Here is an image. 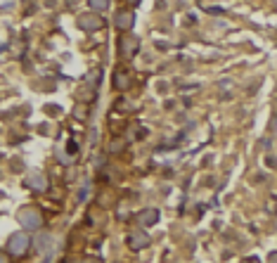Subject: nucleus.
<instances>
[{
  "label": "nucleus",
  "instance_id": "ddd939ff",
  "mask_svg": "<svg viewBox=\"0 0 277 263\" xmlns=\"http://www.w3.org/2000/svg\"><path fill=\"white\" fill-rule=\"evenodd\" d=\"M81 263H102V259H97V256H88V259H83Z\"/></svg>",
  "mask_w": 277,
  "mask_h": 263
},
{
  "label": "nucleus",
  "instance_id": "f03ea898",
  "mask_svg": "<svg viewBox=\"0 0 277 263\" xmlns=\"http://www.w3.org/2000/svg\"><path fill=\"white\" fill-rule=\"evenodd\" d=\"M19 223L22 228H28V230H38L43 218H40V211L33 209V206H27V209L19 211Z\"/></svg>",
  "mask_w": 277,
  "mask_h": 263
},
{
  "label": "nucleus",
  "instance_id": "6e6552de",
  "mask_svg": "<svg viewBox=\"0 0 277 263\" xmlns=\"http://www.w3.org/2000/svg\"><path fill=\"white\" fill-rule=\"evenodd\" d=\"M135 221H138V225H140V228L154 225L159 221V211L157 209H147V211H142V213H138V216H135Z\"/></svg>",
  "mask_w": 277,
  "mask_h": 263
},
{
  "label": "nucleus",
  "instance_id": "f8f14e48",
  "mask_svg": "<svg viewBox=\"0 0 277 263\" xmlns=\"http://www.w3.org/2000/svg\"><path fill=\"white\" fill-rule=\"evenodd\" d=\"M123 145H126L123 140H114V143H111V147H109V152H119V149H123Z\"/></svg>",
  "mask_w": 277,
  "mask_h": 263
},
{
  "label": "nucleus",
  "instance_id": "f3484780",
  "mask_svg": "<svg viewBox=\"0 0 277 263\" xmlns=\"http://www.w3.org/2000/svg\"><path fill=\"white\" fill-rule=\"evenodd\" d=\"M242 263H258V261H256V259H244Z\"/></svg>",
  "mask_w": 277,
  "mask_h": 263
},
{
  "label": "nucleus",
  "instance_id": "4468645a",
  "mask_svg": "<svg viewBox=\"0 0 277 263\" xmlns=\"http://www.w3.org/2000/svg\"><path fill=\"white\" fill-rule=\"evenodd\" d=\"M268 263H277V251H270V254H268Z\"/></svg>",
  "mask_w": 277,
  "mask_h": 263
},
{
  "label": "nucleus",
  "instance_id": "1a4fd4ad",
  "mask_svg": "<svg viewBox=\"0 0 277 263\" xmlns=\"http://www.w3.org/2000/svg\"><path fill=\"white\" fill-rule=\"evenodd\" d=\"M53 235H50V233H40L38 235V239H36V244H38V247H36V249L40 251V254H48V251H53Z\"/></svg>",
  "mask_w": 277,
  "mask_h": 263
},
{
  "label": "nucleus",
  "instance_id": "a211bd4d",
  "mask_svg": "<svg viewBox=\"0 0 277 263\" xmlns=\"http://www.w3.org/2000/svg\"><path fill=\"white\" fill-rule=\"evenodd\" d=\"M128 2H131V5H138V2H140V0H128Z\"/></svg>",
  "mask_w": 277,
  "mask_h": 263
},
{
  "label": "nucleus",
  "instance_id": "7ed1b4c3",
  "mask_svg": "<svg viewBox=\"0 0 277 263\" xmlns=\"http://www.w3.org/2000/svg\"><path fill=\"white\" fill-rule=\"evenodd\" d=\"M24 185H27L28 190H36V192H45L48 187H50V180H48V175L43 171H31L24 178Z\"/></svg>",
  "mask_w": 277,
  "mask_h": 263
},
{
  "label": "nucleus",
  "instance_id": "39448f33",
  "mask_svg": "<svg viewBox=\"0 0 277 263\" xmlns=\"http://www.w3.org/2000/svg\"><path fill=\"white\" fill-rule=\"evenodd\" d=\"M126 242H128V247H131L133 251H140V249H145V247H149V235H147L145 230H133L131 235L126 237Z\"/></svg>",
  "mask_w": 277,
  "mask_h": 263
},
{
  "label": "nucleus",
  "instance_id": "f257e3e1",
  "mask_svg": "<svg viewBox=\"0 0 277 263\" xmlns=\"http://www.w3.org/2000/svg\"><path fill=\"white\" fill-rule=\"evenodd\" d=\"M31 249V237L27 233H14L7 237V254L12 256H27Z\"/></svg>",
  "mask_w": 277,
  "mask_h": 263
},
{
  "label": "nucleus",
  "instance_id": "0eeeda50",
  "mask_svg": "<svg viewBox=\"0 0 277 263\" xmlns=\"http://www.w3.org/2000/svg\"><path fill=\"white\" fill-rule=\"evenodd\" d=\"M114 24H116L119 31H131V29L135 27V12H133V10H121V12H116Z\"/></svg>",
  "mask_w": 277,
  "mask_h": 263
},
{
  "label": "nucleus",
  "instance_id": "2eb2a0df",
  "mask_svg": "<svg viewBox=\"0 0 277 263\" xmlns=\"http://www.w3.org/2000/svg\"><path fill=\"white\" fill-rule=\"evenodd\" d=\"M88 192H90V187L85 185V187H83V195H81V202H85V199H88Z\"/></svg>",
  "mask_w": 277,
  "mask_h": 263
},
{
  "label": "nucleus",
  "instance_id": "9d476101",
  "mask_svg": "<svg viewBox=\"0 0 277 263\" xmlns=\"http://www.w3.org/2000/svg\"><path fill=\"white\" fill-rule=\"evenodd\" d=\"M114 86H116L119 90H128V86H131V79H128V74H123V71H116V74H114Z\"/></svg>",
  "mask_w": 277,
  "mask_h": 263
},
{
  "label": "nucleus",
  "instance_id": "20e7f679",
  "mask_svg": "<svg viewBox=\"0 0 277 263\" xmlns=\"http://www.w3.org/2000/svg\"><path fill=\"white\" fill-rule=\"evenodd\" d=\"M138 50H140V38H138V36H126V38H121V43H119L121 57L131 59V57H135Z\"/></svg>",
  "mask_w": 277,
  "mask_h": 263
},
{
  "label": "nucleus",
  "instance_id": "dca6fc26",
  "mask_svg": "<svg viewBox=\"0 0 277 263\" xmlns=\"http://www.w3.org/2000/svg\"><path fill=\"white\" fill-rule=\"evenodd\" d=\"M0 263H10V259H7V256H5L2 251H0Z\"/></svg>",
  "mask_w": 277,
  "mask_h": 263
},
{
  "label": "nucleus",
  "instance_id": "9b49d317",
  "mask_svg": "<svg viewBox=\"0 0 277 263\" xmlns=\"http://www.w3.org/2000/svg\"><path fill=\"white\" fill-rule=\"evenodd\" d=\"M88 5H90L92 12L102 14L105 10H109V0H88Z\"/></svg>",
  "mask_w": 277,
  "mask_h": 263
},
{
  "label": "nucleus",
  "instance_id": "423d86ee",
  "mask_svg": "<svg viewBox=\"0 0 277 263\" xmlns=\"http://www.w3.org/2000/svg\"><path fill=\"white\" fill-rule=\"evenodd\" d=\"M102 19H100V14L97 12H88V14H81L79 17V29L81 31H97V29H102Z\"/></svg>",
  "mask_w": 277,
  "mask_h": 263
}]
</instances>
